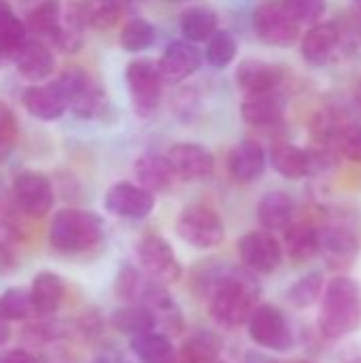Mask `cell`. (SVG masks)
Here are the masks:
<instances>
[{
  "mask_svg": "<svg viewBox=\"0 0 361 363\" xmlns=\"http://www.w3.org/2000/svg\"><path fill=\"white\" fill-rule=\"evenodd\" d=\"M198 285L209 302L211 317L228 330L247 325L262 296L257 277L245 266L209 268L198 279Z\"/></svg>",
  "mask_w": 361,
  "mask_h": 363,
  "instance_id": "cell-1",
  "label": "cell"
},
{
  "mask_svg": "<svg viewBox=\"0 0 361 363\" xmlns=\"http://www.w3.org/2000/svg\"><path fill=\"white\" fill-rule=\"evenodd\" d=\"M361 328V287L351 277H334L321 298L319 330L328 340H343Z\"/></svg>",
  "mask_w": 361,
  "mask_h": 363,
  "instance_id": "cell-2",
  "label": "cell"
},
{
  "mask_svg": "<svg viewBox=\"0 0 361 363\" xmlns=\"http://www.w3.org/2000/svg\"><path fill=\"white\" fill-rule=\"evenodd\" d=\"M104 238V221L94 211L62 208L49 225V245L64 255L91 251Z\"/></svg>",
  "mask_w": 361,
  "mask_h": 363,
  "instance_id": "cell-3",
  "label": "cell"
},
{
  "mask_svg": "<svg viewBox=\"0 0 361 363\" xmlns=\"http://www.w3.org/2000/svg\"><path fill=\"white\" fill-rule=\"evenodd\" d=\"M270 164L283 179L298 181L334 168L332 149H302L291 143H279L270 149Z\"/></svg>",
  "mask_w": 361,
  "mask_h": 363,
  "instance_id": "cell-4",
  "label": "cell"
},
{
  "mask_svg": "<svg viewBox=\"0 0 361 363\" xmlns=\"http://www.w3.org/2000/svg\"><path fill=\"white\" fill-rule=\"evenodd\" d=\"M177 234L194 249H217L226 240V225L217 211L204 204L185 206L177 219Z\"/></svg>",
  "mask_w": 361,
  "mask_h": 363,
  "instance_id": "cell-5",
  "label": "cell"
},
{
  "mask_svg": "<svg viewBox=\"0 0 361 363\" xmlns=\"http://www.w3.org/2000/svg\"><path fill=\"white\" fill-rule=\"evenodd\" d=\"M249 338L266 351L287 353L294 349V332L287 317L272 304H257L247 321Z\"/></svg>",
  "mask_w": 361,
  "mask_h": 363,
  "instance_id": "cell-6",
  "label": "cell"
},
{
  "mask_svg": "<svg viewBox=\"0 0 361 363\" xmlns=\"http://www.w3.org/2000/svg\"><path fill=\"white\" fill-rule=\"evenodd\" d=\"M126 83L132 100V108L140 119H149L162 100V77L157 64L151 57H138L126 68Z\"/></svg>",
  "mask_w": 361,
  "mask_h": 363,
  "instance_id": "cell-7",
  "label": "cell"
},
{
  "mask_svg": "<svg viewBox=\"0 0 361 363\" xmlns=\"http://www.w3.org/2000/svg\"><path fill=\"white\" fill-rule=\"evenodd\" d=\"M138 264L149 281L162 283V285H174L183 277V266L177 259L170 242L162 238L160 234L145 236L136 247Z\"/></svg>",
  "mask_w": 361,
  "mask_h": 363,
  "instance_id": "cell-8",
  "label": "cell"
},
{
  "mask_svg": "<svg viewBox=\"0 0 361 363\" xmlns=\"http://www.w3.org/2000/svg\"><path fill=\"white\" fill-rule=\"evenodd\" d=\"M257 38L272 47H291L300 38V23L283 9L281 2H264L253 13Z\"/></svg>",
  "mask_w": 361,
  "mask_h": 363,
  "instance_id": "cell-9",
  "label": "cell"
},
{
  "mask_svg": "<svg viewBox=\"0 0 361 363\" xmlns=\"http://www.w3.org/2000/svg\"><path fill=\"white\" fill-rule=\"evenodd\" d=\"M238 255L253 274H272L283 264V245L272 232L253 230L238 240Z\"/></svg>",
  "mask_w": 361,
  "mask_h": 363,
  "instance_id": "cell-10",
  "label": "cell"
},
{
  "mask_svg": "<svg viewBox=\"0 0 361 363\" xmlns=\"http://www.w3.org/2000/svg\"><path fill=\"white\" fill-rule=\"evenodd\" d=\"M60 85L64 87L68 108L83 119H91L100 115L104 106V94L98 87V83L79 66L68 68L64 74H60Z\"/></svg>",
  "mask_w": 361,
  "mask_h": 363,
  "instance_id": "cell-11",
  "label": "cell"
},
{
  "mask_svg": "<svg viewBox=\"0 0 361 363\" xmlns=\"http://www.w3.org/2000/svg\"><path fill=\"white\" fill-rule=\"evenodd\" d=\"M13 200L23 215L32 219H43L51 211L55 194L51 181L45 174L21 172L13 181Z\"/></svg>",
  "mask_w": 361,
  "mask_h": 363,
  "instance_id": "cell-12",
  "label": "cell"
},
{
  "mask_svg": "<svg viewBox=\"0 0 361 363\" xmlns=\"http://www.w3.org/2000/svg\"><path fill=\"white\" fill-rule=\"evenodd\" d=\"M361 240L349 225L330 223L319 230V253L328 262V266L336 270H345L355 264L360 257Z\"/></svg>",
  "mask_w": 361,
  "mask_h": 363,
  "instance_id": "cell-13",
  "label": "cell"
},
{
  "mask_svg": "<svg viewBox=\"0 0 361 363\" xmlns=\"http://www.w3.org/2000/svg\"><path fill=\"white\" fill-rule=\"evenodd\" d=\"M155 206V196L136 183H115L104 196V208L121 219H145Z\"/></svg>",
  "mask_w": 361,
  "mask_h": 363,
  "instance_id": "cell-14",
  "label": "cell"
},
{
  "mask_svg": "<svg viewBox=\"0 0 361 363\" xmlns=\"http://www.w3.org/2000/svg\"><path fill=\"white\" fill-rule=\"evenodd\" d=\"M166 160L181 181H200L213 174L215 170V155L196 143H179L172 145L166 153Z\"/></svg>",
  "mask_w": 361,
  "mask_h": 363,
  "instance_id": "cell-15",
  "label": "cell"
},
{
  "mask_svg": "<svg viewBox=\"0 0 361 363\" xmlns=\"http://www.w3.org/2000/svg\"><path fill=\"white\" fill-rule=\"evenodd\" d=\"M343 45V30L334 21H317L302 36L300 53L311 66H326L334 60Z\"/></svg>",
  "mask_w": 361,
  "mask_h": 363,
  "instance_id": "cell-16",
  "label": "cell"
},
{
  "mask_svg": "<svg viewBox=\"0 0 361 363\" xmlns=\"http://www.w3.org/2000/svg\"><path fill=\"white\" fill-rule=\"evenodd\" d=\"M155 64L164 83H181L202 66V53L189 40H174Z\"/></svg>",
  "mask_w": 361,
  "mask_h": 363,
  "instance_id": "cell-17",
  "label": "cell"
},
{
  "mask_svg": "<svg viewBox=\"0 0 361 363\" xmlns=\"http://www.w3.org/2000/svg\"><path fill=\"white\" fill-rule=\"evenodd\" d=\"M21 102L23 108L40 121H55L68 111V100L60 81L28 87L21 96Z\"/></svg>",
  "mask_w": 361,
  "mask_h": 363,
  "instance_id": "cell-18",
  "label": "cell"
},
{
  "mask_svg": "<svg viewBox=\"0 0 361 363\" xmlns=\"http://www.w3.org/2000/svg\"><path fill=\"white\" fill-rule=\"evenodd\" d=\"M230 177L240 185H251L266 172V151L257 140L238 143L228 157Z\"/></svg>",
  "mask_w": 361,
  "mask_h": 363,
  "instance_id": "cell-19",
  "label": "cell"
},
{
  "mask_svg": "<svg viewBox=\"0 0 361 363\" xmlns=\"http://www.w3.org/2000/svg\"><path fill=\"white\" fill-rule=\"evenodd\" d=\"M240 115L253 128H272L285 119V100L279 91L249 94L240 104Z\"/></svg>",
  "mask_w": 361,
  "mask_h": 363,
  "instance_id": "cell-20",
  "label": "cell"
},
{
  "mask_svg": "<svg viewBox=\"0 0 361 363\" xmlns=\"http://www.w3.org/2000/svg\"><path fill=\"white\" fill-rule=\"evenodd\" d=\"M296 200L287 191H266L257 202V221L266 232H285L294 223Z\"/></svg>",
  "mask_w": 361,
  "mask_h": 363,
  "instance_id": "cell-21",
  "label": "cell"
},
{
  "mask_svg": "<svg viewBox=\"0 0 361 363\" xmlns=\"http://www.w3.org/2000/svg\"><path fill=\"white\" fill-rule=\"evenodd\" d=\"M281 81H283V70L277 64L264 60H245L236 70V83L245 91V96L277 91Z\"/></svg>",
  "mask_w": 361,
  "mask_h": 363,
  "instance_id": "cell-22",
  "label": "cell"
},
{
  "mask_svg": "<svg viewBox=\"0 0 361 363\" xmlns=\"http://www.w3.org/2000/svg\"><path fill=\"white\" fill-rule=\"evenodd\" d=\"M28 291H30V300L34 306V315L53 317L66 298V283L60 274L45 270L32 279V287Z\"/></svg>",
  "mask_w": 361,
  "mask_h": 363,
  "instance_id": "cell-23",
  "label": "cell"
},
{
  "mask_svg": "<svg viewBox=\"0 0 361 363\" xmlns=\"http://www.w3.org/2000/svg\"><path fill=\"white\" fill-rule=\"evenodd\" d=\"M13 60L19 74L32 83L47 79L55 68V57L51 49L40 40H23L21 47L13 53Z\"/></svg>",
  "mask_w": 361,
  "mask_h": 363,
  "instance_id": "cell-24",
  "label": "cell"
},
{
  "mask_svg": "<svg viewBox=\"0 0 361 363\" xmlns=\"http://www.w3.org/2000/svg\"><path fill=\"white\" fill-rule=\"evenodd\" d=\"M134 177L138 181L136 185L151 191L153 196L168 191L172 187V181H174V172H172L166 155H160L153 151H145L140 157H136Z\"/></svg>",
  "mask_w": 361,
  "mask_h": 363,
  "instance_id": "cell-25",
  "label": "cell"
},
{
  "mask_svg": "<svg viewBox=\"0 0 361 363\" xmlns=\"http://www.w3.org/2000/svg\"><path fill=\"white\" fill-rule=\"evenodd\" d=\"M285 253L291 262L304 264L319 255V228L311 221H296L285 230L283 238Z\"/></svg>",
  "mask_w": 361,
  "mask_h": 363,
  "instance_id": "cell-26",
  "label": "cell"
},
{
  "mask_svg": "<svg viewBox=\"0 0 361 363\" xmlns=\"http://www.w3.org/2000/svg\"><path fill=\"white\" fill-rule=\"evenodd\" d=\"M130 347L138 363H174L177 357V349L170 336L155 330L130 338Z\"/></svg>",
  "mask_w": 361,
  "mask_h": 363,
  "instance_id": "cell-27",
  "label": "cell"
},
{
  "mask_svg": "<svg viewBox=\"0 0 361 363\" xmlns=\"http://www.w3.org/2000/svg\"><path fill=\"white\" fill-rule=\"evenodd\" d=\"M74 11L85 28L109 30L121 17L119 0H77Z\"/></svg>",
  "mask_w": 361,
  "mask_h": 363,
  "instance_id": "cell-28",
  "label": "cell"
},
{
  "mask_svg": "<svg viewBox=\"0 0 361 363\" xmlns=\"http://www.w3.org/2000/svg\"><path fill=\"white\" fill-rule=\"evenodd\" d=\"M111 325L119 332L126 334L130 338L153 332L157 328L155 317L151 315L149 308H145L143 304H126L117 311H113L111 315Z\"/></svg>",
  "mask_w": 361,
  "mask_h": 363,
  "instance_id": "cell-29",
  "label": "cell"
},
{
  "mask_svg": "<svg viewBox=\"0 0 361 363\" xmlns=\"http://www.w3.org/2000/svg\"><path fill=\"white\" fill-rule=\"evenodd\" d=\"M83 30H85V26L77 15L74 4H68V6L62 4V15H60L57 28H55L51 40L64 53H77L83 45Z\"/></svg>",
  "mask_w": 361,
  "mask_h": 363,
  "instance_id": "cell-30",
  "label": "cell"
},
{
  "mask_svg": "<svg viewBox=\"0 0 361 363\" xmlns=\"http://www.w3.org/2000/svg\"><path fill=\"white\" fill-rule=\"evenodd\" d=\"M221 349H223V338L217 332L198 330L189 334V338L183 342L181 353H185L187 357H191L198 363H213L217 362Z\"/></svg>",
  "mask_w": 361,
  "mask_h": 363,
  "instance_id": "cell-31",
  "label": "cell"
},
{
  "mask_svg": "<svg viewBox=\"0 0 361 363\" xmlns=\"http://www.w3.org/2000/svg\"><path fill=\"white\" fill-rule=\"evenodd\" d=\"M217 30V15L206 6H191L181 17V32L189 43L209 40V36Z\"/></svg>",
  "mask_w": 361,
  "mask_h": 363,
  "instance_id": "cell-32",
  "label": "cell"
},
{
  "mask_svg": "<svg viewBox=\"0 0 361 363\" xmlns=\"http://www.w3.org/2000/svg\"><path fill=\"white\" fill-rule=\"evenodd\" d=\"M323 294V274L319 270H313V272H306L304 277H300L285 294L287 302L298 308V311H304V308H311Z\"/></svg>",
  "mask_w": 361,
  "mask_h": 363,
  "instance_id": "cell-33",
  "label": "cell"
},
{
  "mask_svg": "<svg viewBox=\"0 0 361 363\" xmlns=\"http://www.w3.org/2000/svg\"><path fill=\"white\" fill-rule=\"evenodd\" d=\"M62 15V2L60 0H43L40 4H36L28 17H26V30H30L36 36H45L51 38L57 21Z\"/></svg>",
  "mask_w": 361,
  "mask_h": 363,
  "instance_id": "cell-34",
  "label": "cell"
},
{
  "mask_svg": "<svg viewBox=\"0 0 361 363\" xmlns=\"http://www.w3.org/2000/svg\"><path fill=\"white\" fill-rule=\"evenodd\" d=\"M0 315L9 321H30L34 319V306L30 300V291L23 287H9L0 296Z\"/></svg>",
  "mask_w": 361,
  "mask_h": 363,
  "instance_id": "cell-35",
  "label": "cell"
},
{
  "mask_svg": "<svg viewBox=\"0 0 361 363\" xmlns=\"http://www.w3.org/2000/svg\"><path fill=\"white\" fill-rule=\"evenodd\" d=\"M155 43V26L143 17H134L130 19L119 34V45L130 51V53H138L149 49Z\"/></svg>",
  "mask_w": 361,
  "mask_h": 363,
  "instance_id": "cell-36",
  "label": "cell"
},
{
  "mask_svg": "<svg viewBox=\"0 0 361 363\" xmlns=\"http://www.w3.org/2000/svg\"><path fill=\"white\" fill-rule=\"evenodd\" d=\"M236 51H238L236 38L228 30H215L206 40L204 55L213 68H226L236 57Z\"/></svg>",
  "mask_w": 361,
  "mask_h": 363,
  "instance_id": "cell-37",
  "label": "cell"
},
{
  "mask_svg": "<svg viewBox=\"0 0 361 363\" xmlns=\"http://www.w3.org/2000/svg\"><path fill=\"white\" fill-rule=\"evenodd\" d=\"M347 121H343L334 111H319L311 121V134L323 149H336V138Z\"/></svg>",
  "mask_w": 361,
  "mask_h": 363,
  "instance_id": "cell-38",
  "label": "cell"
},
{
  "mask_svg": "<svg viewBox=\"0 0 361 363\" xmlns=\"http://www.w3.org/2000/svg\"><path fill=\"white\" fill-rule=\"evenodd\" d=\"M26 23L11 11L0 19V57H13V53L26 40Z\"/></svg>",
  "mask_w": 361,
  "mask_h": 363,
  "instance_id": "cell-39",
  "label": "cell"
},
{
  "mask_svg": "<svg viewBox=\"0 0 361 363\" xmlns=\"http://www.w3.org/2000/svg\"><path fill=\"white\" fill-rule=\"evenodd\" d=\"M143 287H145L143 272L138 268H134L132 264H123L115 279V296L128 304H136Z\"/></svg>",
  "mask_w": 361,
  "mask_h": 363,
  "instance_id": "cell-40",
  "label": "cell"
},
{
  "mask_svg": "<svg viewBox=\"0 0 361 363\" xmlns=\"http://www.w3.org/2000/svg\"><path fill=\"white\" fill-rule=\"evenodd\" d=\"M279 2L300 26L317 23L328 11V0H279Z\"/></svg>",
  "mask_w": 361,
  "mask_h": 363,
  "instance_id": "cell-41",
  "label": "cell"
},
{
  "mask_svg": "<svg viewBox=\"0 0 361 363\" xmlns=\"http://www.w3.org/2000/svg\"><path fill=\"white\" fill-rule=\"evenodd\" d=\"M336 149L351 162H361V123H345L338 138Z\"/></svg>",
  "mask_w": 361,
  "mask_h": 363,
  "instance_id": "cell-42",
  "label": "cell"
},
{
  "mask_svg": "<svg viewBox=\"0 0 361 363\" xmlns=\"http://www.w3.org/2000/svg\"><path fill=\"white\" fill-rule=\"evenodd\" d=\"M17 140V119L13 111L0 102V162L9 157Z\"/></svg>",
  "mask_w": 361,
  "mask_h": 363,
  "instance_id": "cell-43",
  "label": "cell"
},
{
  "mask_svg": "<svg viewBox=\"0 0 361 363\" xmlns=\"http://www.w3.org/2000/svg\"><path fill=\"white\" fill-rule=\"evenodd\" d=\"M79 332L85 338H100L102 332H104V321L100 319L98 313H85L79 319Z\"/></svg>",
  "mask_w": 361,
  "mask_h": 363,
  "instance_id": "cell-44",
  "label": "cell"
},
{
  "mask_svg": "<svg viewBox=\"0 0 361 363\" xmlns=\"http://www.w3.org/2000/svg\"><path fill=\"white\" fill-rule=\"evenodd\" d=\"M0 363H40V359L26 349H11L0 353Z\"/></svg>",
  "mask_w": 361,
  "mask_h": 363,
  "instance_id": "cell-45",
  "label": "cell"
},
{
  "mask_svg": "<svg viewBox=\"0 0 361 363\" xmlns=\"http://www.w3.org/2000/svg\"><path fill=\"white\" fill-rule=\"evenodd\" d=\"M245 363H279L277 359H272L270 355L262 353V351H249L245 355Z\"/></svg>",
  "mask_w": 361,
  "mask_h": 363,
  "instance_id": "cell-46",
  "label": "cell"
},
{
  "mask_svg": "<svg viewBox=\"0 0 361 363\" xmlns=\"http://www.w3.org/2000/svg\"><path fill=\"white\" fill-rule=\"evenodd\" d=\"M11 340V323L0 315V349Z\"/></svg>",
  "mask_w": 361,
  "mask_h": 363,
  "instance_id": "cell-47",
  "label": "cell"
},
{
  "mask_svg": "<svg viewBox=\"0 0 361 363\" xmlns=\"http://www.w3.org/2000/svg\"><path fill=\"white\" fill-rule=\"evenodd\" d=\"M119 362V355H115L113 351H102V353H98L91 363H117Z\"/></svg>",
  "mask_w": 361,
  "mask_h": 363,
  "instance_id": "cell-48",
  "label": "cell"
},
{
  "mask_svg": "<svg viewBox=\"0 0 361 363\" xmlns=\"http://www.w3.org/2000/svg\"><path fill=\"white\" fill-rule=\"evenodd\" d=\"M343 363H361V349L360 347H353L349 349L345 355H343Z\"/></svg>",
  "mask_w": 361,
  "mask_h": 363,
  "instance_id": "cell-49",
  "label": "cell"
},
{
  "mask_svg": "<svg viewBox=\"0 0 361 363\" xmlns=\"http://www.w3.org/2000/svg\"><path fill=\"white\" fill-rule=\"evenodd\" d=\"M174 363H198V362H194L191 357H187L185 353H181V351H179V353H177V357H174Z\"/></svg>",
  "mask_w": 361,
  "mask_h": 363,
  "instance_id": "cell-50",
  "label": "cell"
},
{
  "mask_svg": "<svg viewBox=\"0 0 361 363\" xmlns=\"http://www.w3.org/2000/svg\"><path fill=\"white\" fill-rule=\"evenodd\" d=\"M11 11H13V9L9 6V2H4V0H0V19H2L4 15H9Z\"/></svg>",
  "mask_w": 361,
  "mask_h": 363,
  "instance_id": "cell-51",
  "label": "cell"
},
{
  "mask_svg": "<svg viewBox=\"0 0 361 363\" xmlns=\"http://www.w3.org/2000/svg\"><path fill=\"white\" fill-rule=\"evenodd\" d=\"M355 104L360 106V111H361V79H360V83H357V87H355Z\"/></svg>",
  "mask_w": 361,
  "mask_h": 363,
  "instance_id": "cell-52",
  "label": "cell"
},
{
  "mask_svg": "<svg viewBox=\"0 0 361 363\" xmlns=\"http://www.w3.org/2000/svg\"><path fill=\"white\" fill-rule=\"evenodd\" d=\"M353 6H355V11L361 15V0H353Z\"/></svg>",
  "mask_w": 361,
  "mask_h": 363,
  "instance_id": "cell-53",
  "label": "cell"
},
{
  "mask_svg": "<svg viewBox=\"0 0 361 363\" xmlns=\"http://www.w3.org/2000/svg\"><path fill=\"white\" fill-rule=\"evenodd\" d=\"M168 2H189V0H168Z\"/></svg>",
  "mask_w": 361,
  "mask_h": 363,
  "instance_id": "cell-54",
  "label": "cell"
},
{
  "mask_svg": "<svg viewBox=\"0 0 361 363\" xmlns=\"http://www.w3.org/2000/svg\"><path fill=\"white\" fill-rule=\"evenodd\" d=\"M117 363H132V362H128V359H121V357H119V362Z\"/></svg>",
  "mask_w": 361,
  "mask_h": 363,
  "instance_id": "cell-55",
  "label": "cell"
},
{
  "mask_svg": "<svg viewBox=\"0 0 361 363\" xmlns=\"http://www.w3.org/2000/svg\"><path fill=\"white\" fill-rule=\"evenodd\" d=\"M213 363H228V362H219V359H217V362H213Z\"/></svg>",
  "mask_w": 361,
  "mask_h": 363,
  "instance_id": "cell-56",
  "label": "cell"
}]
</instances>
